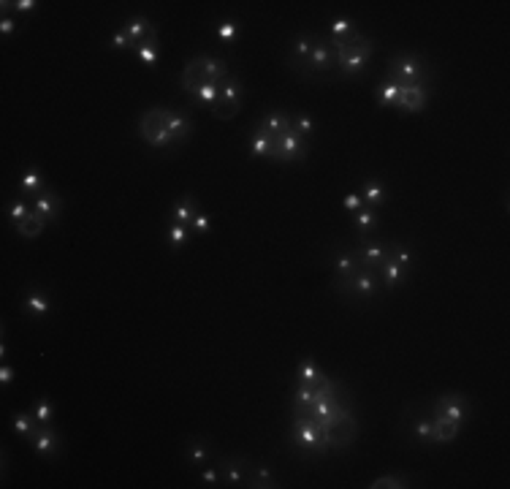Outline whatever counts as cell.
Listing matches in <instances>:
<instances>
[{
    "mask_svg": "<svg viewBox=\"0 0 510 489\" xmlns=\"http://www.w3.org/2000/svg\"><path fill=\"white\" fill-rule=\"evenodd\" d=\"M296 74L301 79H310V82H321V79H334L339 76L337 71V55L331 49V44L326 41V36H318L310 57L296 68Z\"/></svg>",
    "mask_w": 510,
    "mask_h": 489,
    "instance_id": "cell-1",
    "label": "cell"
},
{
    "mask_svg": "<svg viewBox=\"0 0 510 489\" xmlns=\"http://www.w3.org/2000/svg\"><path fill=\"white\" fill-rule=\"evenodd\" d=\"M334 288L342 294V299H372L383 288L380 269L377 266H359L350 277L334 280Z\"/></svg>",
    "mask_w": 510,
    "mask_h": 489,
    "instance_id": "cell-2",
    "label": "cell"
},
{
    "mask_svg": "<svg viewBox=\"0 0 510 489\" xmlns=\"http://www.w3.org/2000/svg\"><path fill=\"white\" fill-rule=\"evenodd\" d=\"M323 432H326V443L328 452H345L353 446L356 435H359V421L353 416V408L345 403L339 408V414H334L323 424Z\"/></svg>",
    "mask_w": 510,
    "mask_h": 489,
    "instance_id": "cell-3",
    "label": "cell"
},
{
    "mask_svg": "<svg viewBox=\"0 0 510 489\" xmlns=\"http://www.w3.org/2000/svg\"><path fill=\"white\" fill-rule=\"evenodd\" d=\"M139 136L152 150H174V139L166 128V107H152L139 117Z\"/></svg>",
    "mask_w": 510,
    "mask_h": 489,
    "instance_id": "cell-4",
    "label": "cell"
},
{
    "mask_svg": "<svg viewBox=\"0 0 510 489\" xmlns=\"http://www.w3.org/2000/svg\"><path fill=\"white\" fill-rule=\"evenodd\" d=\"M291 443L304 454H328L326 432L321 424H315L307 416H293Z\"/></svg>",
    "mask_w": 510,
    "mask_h": 489,
    "instance_id": "cell-5",
    "label": "cell"
},
{
    "mask_svg": "<svg viewBox=\"0 0 510 489\" xmlns=\"http://www.w3.org/2000/svg\"><path fill=\"white\" fill-rule=\"evenodd\" d=\"M388 71L394 79H399L402 84H429V68L424 66V60L413 52H399L391 57L388 63Z\"/></svg>",
    "mask_w": 510,
    "mask_h": 489,
    "instance_id": "cell-6",
    "label": "cell"
},
{
    "mask_svg": "<svg viewBox=\"0 0 510 489\" xmlns=\"http://www.w3.org/2000/svg\"><path fill=\"white\" fill-rule=\"evenodd\" d=\"M334 55H337V71H339V76H359L366 68V63L372 60V55H375V41L364 36L356 46H348V49L334 52Z\"/></svg>",
    "mask_w": 510,
    "mask_h": 489,
    "instance_id": "cell-7",
    "label": "cell"
},
{
    "mask_svg": "<svg viewBox=\"0 0 510 489\" xmlns=\"http://www.w3.org/2000/svg\"><path fill=\"white\" fill-rule=\"evenodd\" d=\"M239 109H242V82H239V76L228 74L220 82V98L212 107V114L218 120H234Z\"/></svg>",
    "mask_w": 510,
    "mask_h": 489,
    "instance_id": "cell-8",
    "label": "cell"
},
{
    "mask_svg": "<svg viewBox=\"0 0 510 489\" xmlns=\"http://www.w3.org/2000/svg\"><path fill=\"white\" fill-rule=\"evenodd\" d=\"M310 155V139H304L299 131H288L283 136L274 139V158L280 163H293V160H304Z\"/></svg>",
    "mask_w": 510,
    "mask_h": 489,
    "instance_id": "cell-9",
    "label": "cell"
},
{
    "mask_svg": "<svg viewBox=\"0 0 510 489\" xmlns=\"http://www.w3.org/2000/svg\"><path fill=\"white\" fill-rule=\"evenodd\" d=\"M470 414V400L459 391H448V394H440L432 405V416L440 418H448V421H456V424H464V418Z\"/></svg>",
    "mask_w": 510,
    "mask_h": 489,
    "instance_id": "cell-10",
    "label": "cell"
},
{
    "mask_svg": "<svg viewBox=\"0 0 510 489\" xmlns=\"http://www.w3.org/2000/svg\"><path fill=\"white\" fill-rule=\"evenodd\" d=\"M220 479L231 487H250V473H247V459L245 456H220L218 462Z\"/></svg>",
    "mask_w": 510,
    "mask_h": 489,
    "instance_id": "cell-11",
    "label": "cell"
},
{
    "mask_svg": "<svg viewBox=\"0 0 510 489\" xmlns=\"http://www.w3.org/2000/svg\"><path fill=\"white\" fill-rule=\"evenodd\" d=\"M30 443V449L38 454V456H44V459H55V454L60 452V432L52 427V424H38L36 435L28 441Z\"/></svg>",
    "mask_w": 510,
    "mask_h": 489,
    "instance_id": "cell-12",
    "label": "cell"
},
{
    "mask_svg": "<svg viewBox=\"0 0 510 489\" xmlns=\"http://www.w3.org/2000/svg\"><path fill=\"white\" fill-rule=\"evenodd\" d=\"M429 101V84H402L399 87V101H397V112H421Z\"/></svg>",
    "mask_w": 510,
    "mask_h": 489,
    "instance_id": "cell-13",
    "label": "cell"
},
{
    "mask_svg": "<svg viewBox=\"0 0 510 489\" xmlns=\"http://www.w3.org/2000/svg\"><path fill=\"white\" fill-rule=\"evenodd\" d=\"M33 210L46 221V223H55L60 218V210H63V199L55 193L52 188L41 190L36 199H33Z\"/></svg>",
    "mask_w": 510,
    "mask_h": 489,
    "instance_id": "cell-14",
    "label": "cell"
},
{
    "mask_svg": "<svg viewBox=\"0 0 510 489\" xmlns=\"http://www.w3.org/2000/svg\"><path fill=\"white\" fill-rule=\"evenodd\" d=\"M258 131H263L266 136H272V139H277V136H283V133H288L293 128V117L285 112H266L261 117V122L255 125Z\"/></svg>",
    "mask_w": 510,
    "mask_h": 489,
    "instance_id": "cell-15",
    "label": "cell"
},
{
    "mask_svg": "<svg viewBox=\"0 0 510 489\" xmlns=\"http://www.w3.org/2000/svg\"><path fill=\"white\" fill-rule=\"evenodd\" d=\"M166 128H169V133H171V139H174V147H180V145H185V142L190 139L193 122L187 120V114L166 109Z\"/></svg>",
    "mask_w": 510,
    "mask_h": 489,
    "instance_id": "cell-16",
    "label": "cell"
},
{
    "mask_svg": "<svg viewBox=\"0 0 510 489\" xmlns=\"http://www.w3.org/2000/svg\"><path fill=\"white\" fill-rule=\"evenodd\" d=\"M196 212H198V201H196V196L193 193H185L177 199V204L171 207V212H169V223H182V226H190V221L196 218Z\"/></svg>",
    "mask_w": 510,
    "mask_h": 489,
    "instance_id": "cell-17",
    "label": "cell"
},
{
    "mask_svg": "<svg viewBox=\"0 0 510 489\" xmlns=\"http://www.w3.org/2000/svg\"><path fill=\"white\" fill-rule=\"evenodd\" d=\"M193 63L201 68V74L207 76L209 82H218L220 84V82L228 76V66H225V60H220V57H212V55H196Z\"/></svg>",
    "mask_w": 510,
    "mask_h": 489,
    "instance_id": "cell-18",
    "label": "cell"
},
{
    "mask_svg": "<svg viewBox=\"0 0 510 489\" xmlns=\"http://www.w3.org/2000/svg\"><path fill=\"white\" fill-rule=\"evenodd\" d=\"M315 41H318V36H312V33H299V36L293 38L291 55H288V66H291L293 71H296V68L310 57V52H312Z\"/></svg>",
    "mask_w": 510,
    "mask_h": 489,
    "instance_id": "cell-19",
    "label": "cell"
},
{
    "mask_svg": "<svg viewBox=\"0 0 510 489\" xmlns=\"http://www.w3.org/2000/svg\"><path fill=\"white\" fill-rule=\"evenodd\" d=\"M459 430H462V424L448 421V418H440V416H432V443H453L456 435H459Z\"/></svg>",
    "mask_w": 510,
    "mask_h": 489,
    "instance_id": "cell-20",
    "label": "cell"
},
{
    "mask_svg": "<svg viewBox=\"0 0 510 489\" xmlns=\"http://www.w3.org/2000/svg\"><path fill=\"white\" fill-rule=\"evenodd\" d=\"M359 250V259L364 266H380V264L388 259V245H383V242H361V248H356Z\"/></svg>",
    "mask_w": 510,
    "mask_h": 489,
    "instance_id": "cell-21",
    "label": "cell"
},
{
    "mask_svg": "<svg viewBox=\"0 0 510 489\" xmlns=\"http://www.w3.org/2000/svg\"><path fill=\"white\" fill-rule=\"evenodd\" d=\"M359 266H364L361 259H359V250H345V253H339V256L334 259V280L350 277Z\"/></svg>",
    "mask_w": 510,
    "mask_h": 489,
    "instance_id": "cell-22",
    "label": "cell"
},
{
    "mask_svg": "<svg viewBox=\"0 0 510 489\" xmlns=\"http://www.w3.org/2000/svg\"><path fill=\"white\" fill-rule=\"evenodd\" d=\"M399 87H402V82L399 79H394V76H386L380 84H377V104L380 107H397V101H399Z\"/></svg>",
    "mask_w": 510,
    "mask_h": 489,
    "instance_id": "cell-23",
    "label": "cell"
},
{
    "mask_svg": "<svg viewBox=\"0 0 510 489\" xmlns=\"http://www.w3.org/2000/svg\"><path fill=\"white\" fill-rule=\"evenodd\" d=\"M212 446L204 441V438H190L187 441V446H185V456H187V462L190 465H204V462H209L212 459Z\"/></svg>",
    "mask_w": 510,
    "mask_h": 489,
    "instance_id": "cell-24",
    "label": "cell"
},
{
    "mask_svg": "<svg viewBox=\"0 0 510 489\" xmlns=\"http://www.w3.org/2000/svg\"><path fill=\"white\" fill-rule=\"evenodd\" d=\"M122 30H125L128 38H131V49H139V46H142V41L147 38V33L152 30V22H149L147 17H133L131 22H125V25H122Z\"/></svg>",
    "mask_w": 510,
    "mask_h": 489,
    "instance_id": "cell-25",
    "label": "cell"
},
{
    "mask_svg": "<svg viewBox=\"0 0 510 489\" xmlns=\"http://www.w3.org/2000/svg\"><path fill=\"white\" fill-rule=\"evenodd\" d=\"M380 269V280H383V288H394V286H399L402 280H404V275H407V269L397 264L391 256L386 259V261L377 266Z\"/></svg>",
    "mask_w": 510,
    "mask_h": 489,
    "instance_id": "cell-26",
    "label": "cell"
},
{
    "mask_svg": "<svg viewBox=\"0 0 510 489\" xmlns=\"http://www.w3.org/2000/svg\"><path fill=\"white\" fill-rule=\"evenodd\" d=\"M158 46H160V41H158V28L152 25V30L147 33V38L142 41V46L136 49L139 60L144 63L147 68H152V66H155V60H158Z\"/></svg>",
    "mask_w": 510,
    "mask_h": 489,
    "instance_id": "cell-27",
    "label": "cell"
},
{
    "mask_svg": "<svg viewBox=\"0 0 510 489\" xmlns=\"http://www.w3.org/2000/svg\"><path fill=\"white\" fill-rule=\"evenodd\" d=\"M207 82H209V79L201 74V68H198V66H196L193 60H190V63L185 66L182 76H180V87H182L187 95H193V93H196V90H198L201 84H207Z\"/></svg>",
    "mask_w": 510,
    "mask_h": 489,
    "instance_id": "cell-28",
    "label": "cell"
},
{
    "mask_svg": "<svg viewBox=\"0 0 510 489\" xmlns=\"http://www.w3.org/2000/svg\"><path fill=\"white\" fill-rule=\"evenodd\" d=\"M410 435H413V441H418L421 446L432 443V416L421 414V416H415V418H410Z\"/></svg>",
    "mask_w": 510,
    "mask_h": 489,
    "instance_id": "cell-29",
    "label": "cell"
},
{
    "mask_svg": "<svg viewBox=\"0 0 510 489\" xmlns=\"http://www.w3.org/2000/svg\"><path fill=\"white\" fill-rule=\"evenodd\" d=\"M41 190H46L41 169H28V172L22 174V180H19V193L28 196V199H36Z\"/></svg>",
    "mask_w": 510,
    "mask_h": 489,
    "instance_id": "cell-30",
    "label": "cell"
},
{
    "mask_svg": "<svg viewBox=\"0 0 510 489\" xmlns=\"http://www.w3.org/2000/svg\"><path fill=\"white\" fill-rule=\"evenodd\" d=\"M250 155L253 158H274V139L255 128L250 136Z\"/></svg>",
    "mask_w": 510,
    "mask_h": 489,
    "instance_id": "cell-31",
    "label": "cell"
},
{
    "mask_svg": "<svg viewBox=\"0 0 510 489\" xmlns=\"http://www.w3.org/2000/svg\"><path fill=\"white\" fill-rule=\"evenodd\" d=\"M14 228H17V234H19V237H25V239H36V237H41V234H44L46 221H44L36 210H33V212H30V215H28L22 223H17Z\"/></svg>",
    "mask_w": 510,
    "mask_h": 489,
    "instance_id": "cell-32",
    "label": "cell"
},
{
    "mask_svg": "<svg viewBox=\"0 0 510 489\" xmlns=\"http://www.w3.org/2000/svg\"><path fill=\"white\" fill-rule=\"evenodd\" d=\"M220 98V84L218 82H207V84H201L193 95H190V101L196 104V107H215V101Z\"/></svg>",
    "mask_w": 510,
    "mask_h": 489,
    "instance_id": "cell-33",
    "label": "cell"
},
{
    "mask_svg": "<svg viewBox=\"0 0 510 489\" xmlns=\"http://www.w3.org/2000/svg\"><path fill=\"white\" fill-rule=\"evenodd\" d=\"M361 193V199H364V204L369 207H380V204H386V188L380 185V180H364V188L359 190Z\"/></svg>",
    "mask_w": 510,
    "mask_h": 489,
    "instance_id": "cell-34",
    "label": "cell"
},
{
    "mask_svg": "<svg viewBox=\"0 0 510 489\" xmlns=\"http://www.w3.org/2000/svg\"><path fill=\"white\" fill-rule=\"evenodd\" d=\"M377 210L375 207H369V204H364L359 212H356V231L361 234V237H366V234H372L375 228H377Z\"/></svg>",
    "mask_w": 510,
    "mask_h": 489,
    "instance_id": "cell-35",
    "label": "cell"
},
{
    "mask_svg": "<svg viewBox=\"0 0 510 489\" xmlns=\"http://www.w3.org/2000/svg\"><path fill=\"white\" fill-rule=\"evenodd\" d=\"M49 297L44 294V288H33L30 294H28V299H25V310L30 313V315H36V318H41V315H46L49 313Z\"/></svg>",
    "mask_w": 510,
    "mask_h": 489,
    "instance_id": "cell-36",
    "label": "cell"
},
{
    "mask_svg": "<svg viewBox=\"0 0 510 489\" xmlns=\"http://www.w3.org/2000/svg\"><path fill=\"white\" fill-rule=\"evenodd\" d=\"M11 430H14L17 435H22L25 441H30V438L36 435L38 421L33 418V414H14V418H11Z\"/></svg>",
    "mask_w": 510,
    "mask_h": 489,
    "instance_id": "cell-37",
    "label": "cell"
},
{
    "mask_svg": "<svg viewBox=\"0 0 510 489\" xmlns=\"http://www.w3.org/2000/svg\"><path fill=\"white\" fill-rule=\"evenodd\" d=\"M187 237H190V228L182 226V223H169V228H166V242H169L171 250H180L187 242Z\"/></svg>",
    "mask_w": 510,
    "mask_h": 489,
    "instance_id": "cell-38",
    "label": "cell"
},
{
    "mask_svg": "<svg viewBox=\"0 0 510 489\" xmlns=\"http://www.w3.org/2000/svg\"><path fill=\"white\" fill-rule=\"evenodd\" d=\"M369 487L372 489H404V487H413V484H410L407 476H380V479H375Z\"/></svg>",
    "mask_w": 510,
    "mask_h": 489,
    "instance_id": "cell-39",
    "label": "cell"
},
{
    "mask_svg": "<svg viewBox=\"0 0 510 489\" xmlns=\"http://www.w3.org/2000/svg\"><path fill=\"white\" fill-rule=\"evenodd\" d=\"M30 212H33V204H28V201H14V204H8V210H6V215H8V221H11L14 226L22 223Z\"/></svg>",
    "mask_w": 510,
    "mask_h": 489,
    "instance_id": "cell-40",
    "label": "cell"
},
{
    "mask_svg": "<svg viewBox=\"0 0 510 489\" xmlns=\"http://www.w3.org/2000/svg\"><path fill=\"white\" fill-rule=\"evenodd\" d=\"M318 376H321V367H318L312 359H304V362L299 365V370H296V380H299V383H310V380H315Z\"/></svg>",
    "mask_w": 510,
    "mask_h": 489,
    "instance_id": "cell-41",
    "label": "cell"
},
{
    "mask_svg": "<svg viewBox=\"0 0 510 489\" xmlns=\"http://www.w3.org/2000/svg\"><path fill=\"white\" fill-rule=\"evenodd\" d=\"M30 414H33V418H36L38 424H52V405H49V400H44V397H38L36 403H33Z\"/></svg>",
    "mask_w": 510,
    "mask_h": 489,
    "instance_id": "cell-42",
    "label": "cell"
},
{
    "mask_svg": "<svg viewBox=\"0 0 510 489\" xmlns=\"http://www.w3.org/2000/svg\"><path fill=\"white\" fill-rule=\"evenodd\" d=\"M356 28H353V22L350 19H345V17H337L334 22H331V33L328 36L331 38H348L350 33H353Z\"/></svg>",
    "mask_w": 510,
    "mask_h": 489,
    "instance_id": "cell-43",
    "label": "cell"
},
{
    "mask_svg": "<svg viewBox=\"0 0 510 489\" xmlns=\"http://www.w3.org/2000/svg\"><path fill=\"white\" fill-rule=\"evenodd\" d=\"M215 33H218V38L223 44H231V41H236V36H239V25L231 22V19H225V22H220Z\"/></svg>",
    "mask_w": 510,
    "mask_h": 489,
    "instance_id": "cell-44",
    "label": "cell"
},
{
    "mask_svg": "<svg viewBox=\"0 0 510 489\" xmlns=\"http://www.w3.org/2000/svg\"><path fill=\"white\" fill-rule=\"evenodd\" d=\"M293 131H299L304 139H310V136H312V131H315L312 117H310V114H299V117H293Z\"/></svg>",
    "mask_w": 510,
    "mask_h": 489,
    "instance_id": "cell-45",
    "label": "cell"
},
{
    "mask_svg": "<svg viewBox=\"0 0 510 489\" xmlns=\"http://www.w3.org/2000/svg\"><path fill=\"white\" fill-rule=\"evenodd\" d=\"M187 228H190V234H209V231H212V221L198 210V212H196V218L190 221V226Z\"/></svg>",
    "mask_w": 510,
    "mask_h": 489,
    "instance_id": "cell-46",
    "label": "cell"
},
{
    "mask_svg": "<svg viewBox=\"0 0 510 489\" xmlns=\"http://www.w3.org/2000/svg\"><path fill=\"white\" fill-rule=\"evenodd\" d=\"M38 3L36 0H17V3H3V17L8 14V11H17V14H28V11H33Z\"/></svg>",
    "mask_w": 510,
    "mask_h": 489,
    "instance_id": "cell-47",
    "label": "cell"
},
{
    "mask_svg": "<svg viewBox=\"0 0 510 489\" xmlns=\"http://www.w3.org/2000/svg\"><path fill=\"white\" fill-rule=\"evenodd\" d=\"M342 207H345V210H350V212H359V210L364 207L361 193H359V190H356V193H348V196L342 199Z\"/></svg>",
    "mask_w": 510,
    "mask_h": 489,
    "instance_id": "cell-48",
    "label": "cell"
},
{
    "mask_svg": "<svg viewBox=\"0 0 510 489\" xmlns=\"http://www.w3.org/2000/svg\"><path fill=\"white\" fill-rule=\"evenodd\" d=\"M111 46H114V49H131V38H128V33H125L122 28L114 33V38H111Z\"/></svg>",
    "mask_w": 510,
    "mask_h": 489,
    "instance_id": "cell-49",
    "label": "cell"
},
{
    "mask_svg": "<svg viewBox=\"0 0 510 489\" xmlns=\"http://www.w3.org/2000/svg\"><path fill=\"white\" fill-rule=\"evenodd\" d=\"M201 481H204V484H209V487H215V484L220 481V470L218 468H207V470H204V476H201Z\"/></svg>",
    "mask_w": 510,
    "mask_h": 489,
    "instance_id": "cell-50",
    "label": "cell"
},
{
    "mask_svg": "<svg viewBox=\"0 0 510 489\" xmlns=\"http://www.w3.org/2000/svg\"><path fill=\"white\" fill-rule=\"evenodd\" d=\"M14 30H17V22H14V19L6 14V17H3V22H0V33H3V36H11Z\"/></svg>",
    "mask_w": 510,
    "mask_h": 489,
    "instance_id": "cell-51",
    "label": "cell"
},
{
    "mask_svg": "<svg viewBox=\"0 0 510 489\" xmlns=\"http://www.w3.org/2000/svg\"><path fill=\"white\" fill-rule=\"evenodd\" d=\"M11 380H14V367L3 365V367H0V383H3V386H8Z\"/></svg>",
    "mask_w": 510,
    "mask_h": 489,
    "instance_id": "cell-52",
    "label": "cell"
}]
</instances>
